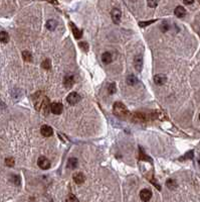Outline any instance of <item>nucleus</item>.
<instances>
[{
    "label": "nucleus",
    "mask_w": 200,
    "mask_h": 202,
    "mask_svg": "<svg viewBox=\"0 0 200 202\" xmlns=\"http://www.w3.org/2000/svg\"><path fill=\"white\" fill-rule=\"evenodd\" d=\"M113 112L116 116L120 117V118H127L130 116V111L127 109V107L122 102H116L114 104Z\"/></svg>",
    "instance_id": "1"
},
{
    "label": "nucleus",
    "mask_w": 200,
    "mask_h": 202,
    "mask_svg": "<svg viewBox=\"0 0 200 202\" xmlns=\"http://www.w3.org/2000/svg\"><path fill=\"white\" fill-rule=\"evenodd\" d=\"M156 20H148V21H141L139 22V26H141V28H145V26H150V24L154 23Z\"/></svg>",
    "instance_id": "26"
},
{
    "label": "nucleus",
    "mask_w": 200,
    "mask_h": 202,
    "mask_svg": "<svg viewBox=\"0 0 200 202\" xmlns=\"http://www.w3.org/2000/svg\"><path fill=\"white\" fill-rule=\"evenodd\" d=\"M15 164V161L13 158H6L5 159V165L7 167H13Z\"/></svg>",
    "instance_id": "25"
},
{
    "label": "nucleus",
    "mask_w": 200,
    "mask_h": 202,
    "mask_svg": "<svg viewBox=\"0 0 200 202\" xmlns=\"http://www.w3.org/2000/svg\"><path fill=\"white\" fill-rule=\"evenodd\" d=\"M108 90H109V93L110 94H114V93H116V84L115 83H111L110 85H109V88H108Z\"/></svg>",
    "instance_id": "29"
},
{
    "label": "nucleus",
    "mask_w": 200,
    "mask_h": 202,
    "mask_svg": "<svg viewBox=\"0 0 200 202\" xmlns=\"http://www.w3.org/2000/svg\"><path fill=\"white\" fill-rule=\"evenodd\" d=\"M193 151H190V152H188V153H186L185 154V156L182 157V158H180L179 160L180 161H182V160H187V159H192L193 158Z\"/></svg>",
    "instance_id": "28"
},
{
    "label": "nucleus",
    "mask_w": 200,
    "mask_h": 202,
    "mask_svg": "<svg viewBox=\"0 0 200 202\" xmlns=\"http://www.w3.org/2000/svg\"><path fill=\"white\" fill-rule=\"evenodd\" d=\"M152 197V191L150 189H143L140 192V198L143 201H148Z\"/></svg>",
    "instance_id": "9"
},
{
    "label": "nucleus",
    "mask_w": 200,
    "mask_h": 202,
    "mask_svg": "<svg viewBox=\"0 0 200 202\" xmlns=\"http://www.w3.org/2000/svg\"><path fill=\"white\" fill-rule=\"evenodd\" d=\"M12 182L15 184V185L19 186L20 184H21V180H20V177L18 176V175H14V176L12 177Z\"/></svg>",
    "instance_id": "27"
},
{
    "label": "nucleus",
    "mask_w": 200,
    "mask_h": 202,
    "mask_svg": "<svg viewBox=\"0 0 200 202\" xmlns=\"http://www.w3.org/2000/svg\"><path fill=\"white\" fill-rule=\"evenodd\" d=\"M41 66H42V68H44V69H45V70H49V69L51 68V61H49L48 59H45L44 62L41 63Z\"/></svg>",
    "instance_id": "23"
},
{
    "label": "nucleus",
    "mask_w": 200,
    "mask_h": 202,
    "mask_svg": "<svg viewBox=\"0 0 200 202\" xmlns=\"http://www.w3.org/2000/svg\"><path fill=\"white\" fill-rule=\"evenodd\" d=\"M62 109H63V106L61 103H58V102H54V103L51 104V111L53 114H60L61 112H62Z\"/></svg>",
    "instance_id": "6"
},
{
    "label": "nucleus",
    "mask_w": 200,
    "mask_h": 202,
    "mask_svg": "<svg viewBox=\"0 0 200 202\" xmlns=\"http://www.w3.org/2000/svg\"><path fill=\"white\" fill-rule=\"evenodd\" d=\"M112 55H111L109 52H106V53H104L103 55H102V61H103L104 64L108 65L110 64L111 62H112Z\"/></svg>",
    "instance_id": "16"
},
{
    "label": "nucleus",
    "mask_w": 200,
    "mask_h": 202,
    "mask_svg": "<svg viewBox=\"0 0 200 202\" xmlns=\"http://www.w3.org/2000/svg\"><path fill=\"white\" fill-rule=\"evenodd\" d=\"M160 29L163 31V33H166V31L169 29V24H168V22H165V21L163 22V23L160 26Z\"/></svg>",
    "instance_id": "31"
},
{
    "label": "nucleus",
    "mask_w": 200,
    "mask_h": 202,
    "mask_svg": "<svg viewBox=\"0 0 200 202\" xmlns=\"http://www.w3.org/2000/svg\"><path fill=\"white\" fill-rule=\"evenodd\" d=\"M166 186H167L170 190H173L177 187V183H176V181L173 180V179H168V180L166 181Z\"/></svg>",
    "instance_id": "22"
},
{
    "label": "nucleus",
    "mask_w": 200,
    "mask_h": 202,
    "mask_svg": "<svg viewBox=\"0 0 200 202\" xmlns=\"http://www.w3.org/2000/svg\"><path fill=\"white\" fill-rule=\"evenodd\" d=\"M74 84V79L72 75H67V76L65 77V79H63V85H65V88H72Z\"/></svg>",
    "instance_id": "10"
},
{
    "label": "nucleus",
    "mask_w": 200,
    "mask_h": 202,
    "mask_svg": "<svg viewBox=\"0 0 200 202\" xmlns=\"http://www.w3.org/2000/svg\"><path fill=\"white\" fill-rule=\"evenodd\" d=\"M139 160L140 161H148V162H152V159L145 154L144 150H143L142 147H139Z\"/></svg>",
    "instance_id": "17"
},
{
    "label": "nucleus",
    "mask_w": 200,
    "mask_h": 202,
    "mask_svg": "<svg viewBox=\"0 0 200 202\" xmlns=\"http://www.w3.org/2000/svg\"><path fill=\"white\" fill-rule=\"evenodd\" d=\"M81 95L78 94L76 92H72L67 95V103L70 104V105H74V104H78L79 101H81Z\"/></svg>",
    "instance_id": "3"
},
{
    "label": "nucleus",
    "mask_w": 200,
    "mask_h": 202,
    "mask_svg": "<svg viewBox=\"0 0 200 202\" xmlns=\"http://www.w3.org/2000/svg\"><path fill=\"white\" fill-rule=\"evenodd\" d=\"M199 2H200V0H199Z\"/></svg>",
    "instance_id": "37"
},
{
    "label": "nucleus",
    "mask_w": 200,
    "mask_h": 202,
    "mask_svg": "<svg viewBox=\"0 0 200 202\" xmlns=\"http://www.w3.org/2000/svg\"><path fill=\"white\" fill-rule=\"evenodd\" d=\"M40 133L41 135L45 138H49L53 135V129H52L49 125H42L40 128Z\"/></svg>",
    "instance_id": "7"
},
{
    "label": "nucleus",
    "mask_w": 200,
    "mask_h": 202,
    "mask_svg": "<svg viewBox=\"0 0 200 202\" xmlns=\"http://www.w3.org/2000/svg\"><path fill=\"white\" fill-rule=\"evenodd\" d=\"M0 42L3 44L9 42V35L6 31H0Z\"/></svg>",
    "instance_id": "20"
},
{
    "label": "nucleus",
    "mask_w": 200,
    "mask_h": 202,
    "mask_svg": "<svg viewBox=\"0 0 200 202\" xmlns=\"http://www.w3.org/2000/svg\"><path fill=\"white\" fill-rule=\"evenodd\" d=\"M174 14L176 15L177 17H184L185 16V14H186V10H185V8L182 7V6H177L176 8H175V10H174Z\"/></svg>",
    "instance_id": "14"
},
{
    "label": "nucleus",
    "mask_w": 200,
    "mask_h": 202,
    "mask_svg": "<svg viewBox=\"0 0 200 202\" xmlns=\"http://www.w3.org/2000/svg\"><path fill=\"white\" fill-rule=\"evenodd\" d=\"M132 1H136V0H132Z\"/></svg>",
    "instance_id": "36"
},
{
    "label": "nucleus",
    "mask_w": 200,
    "mask_h": 202,
    "mask_svg": "<svg viewBox=\"0 0 200 202\" xmlns=\"http://www.w3.org/2000/svg\"><path fill=\"white\" fill-rule=\"evenodd\" d=\"M79 47L81 50H83L84 52H88V44L86 42H79Z\"/></svg>",
    "instance_id": "24"
},
{
    "label": "nucleus",
    "mask_w": 200,
    "mask_h": 202,
    "mask_svg": "<svg viewBox=\"0 0 200 202\" xmlns=\"http://www.w3.org/2000/svg\"><path fill=\"white\" fill-rule=\"evenodd\" d=\"M147 3H148V6L149 7H156L157 4H158V0H147Z\"/></svg>",
    "instance_id": "30"
},
{
    "label": "nucleus",
    "mask_w": 200,
    "mask_h": 202,
    "mask_svg": "<svg viewBox=\"0 0 200 202\" xmlns=\"http://www.w3.org/2000/svg\"><path fill=\"white\" fill-rule=\"evenodd\" d=\"M78 164H79V162H78V159H76V158H69V161H67V168L69 169H76V167H78Z\"/></svg>",
    "instance_id": "15"
},
{
    "label": "nucleus",
    "mask_w": 200,
    "mask_h": 202,
    "mask_svg": "<svg viewBox=\"0 0 200 202\" xmlns=\"http://www.w3.org/2000/svg\"><path fill=\"white\" fill-rule=\"evenodd\" d=\"M149 118H150V115L148 116L144 112H135L131 116V120L133 122H135V123H143V122L148 121Z\"/></svg>",
    "instance_id": "2"
},
{
    "label": "nucleus",
    "mask_w": 200,
    "mask_h": 202,
    "mask_svg": "<svg viewBox=\"0 0 200 202\" xmlns=\"http://www.w3.org/2000/svg\"><path fill=\"white\" fill-rule=\"evenodd\" d=\"M22 58L25 62H32V55L31 53H29L28 51H23L22 52Z\"/></svg>",
    "instance_id": "21"
},
{
    "label": "nucleus",
    "mask_w": 200,
    "mask_h": 202,
    "mask_svg": "<svg viewBox=\"0 0 200 202\" xmlns=\"http://www.w3.org/2000/svg\"><path fill=\"white\" fill-rule=\"evenodd\" d=\"M46 1H48L49 3H52V4H58V2L56 1V0H46Z\"/></svg>",
    "instance_id": "34"
},
{
    "label": "nucleus",
    "mask_w": 200,
    "mask_h": 202,
    "mask_svg": "<svg viewBox=\"0 0 200 202\" xmlns=\"http://www.w3.org/2000/svg\"><path fill=\"white\" fill-rule=\"evenodd\" d=\"M37 165H38V167L42 170H47L51 168V162H49L48 159L45 158V157H40V158L38 159Z\"/></svg>",
    "instance_id": "4"
},
{
    "label": "nucleus",
    "mask_w": 200,
    "mask_h": 202,
    "mask_svg": "<svg viewBox=\"0 0 200 202\" xmlns=\"http://www.w3.org/2000/svg\"><path fill=\"white\" fill-rule=\"evenodd\" d=\"M67 202H76V201H78V198H76V197H74V194H69V196L67 198Z\"/></svg>",
    "instance_id": "32"
},
{
    "label": "nucleus",
    "mask_w": 200,
    "mask_h": 202,
    "mask_svg": "<svg viewBox=\"0 0 200 202\" xmlns=\"http://www.w3.org/2000/svg\"><path fill=\"white\" fill-rule=\"evenodd\" d=\"M72 179H74V183L79 185V184H83L84 182H85L86 177H85V175H84L83 173H79H79H76L74 175Z\"/></svg>",
    "instance_id": "12"
},
{
    "label": "nucleus",
    "mask_w": 200,
    "mask_h": 202,
    "mask_svg": "<svg viewBox=\"0 0 200 202\" xmlns=\"http://www.w3.org/2000/svg\"><path fill=\"white\" fill-rule=\"evenodd\" d=\"M69 24H70V28H72V33H74V37L76 38V40H78V38H81V37H83V31H81V29H79L74 23H72V22H70Z\"/></svg>",
    "instance_id": "13"
},
{
    "label": "nucleus",
    "mask_w": 200,
    "mask_h": 202,
    "mask_svg": "<svg viewBox=\"0 0 200 202\" xmlns=\"http://www.w3.org/2000/svg\"><path fill=\"white\" fill-rule=\"evenodd\" d=\"M56 26H58V22H56L55 20H53V19L48 20V21L46 22V24H45L46 28L48 29V30H51V31H53L54 29L56 28Z\"/></svg>",
    "instance_id": "19"
},
{
    "label": "nucleus",
    "mask_w": 200,
    "mask_h": 202,
    "mask_svg": "<svg viewBox=\"0 0 200 202\" xmlns=\"http://www.w3.org/2000/svg\"><path fill=\"white\" fill-rule=\"evenodd\" d=\"M194 2V0H184V3L185 4H192Z\"/></svg>",
    "instance_id": "33"
},
{
    "label": "nucleus",
    "mask_w": 200,
    "mask_h": 202,
    "mask_svg": "<svg viewBox=\"0 0 200 202\" xmlns=\"http://www.w3.org/2000/svg\"><path fill=\"white\" fill-rule=\"evenodd\" d=\"M111 17H112V20L114 21V23L118 24L121 21V17H122V12L120 9L118 8H114V9L111 11Z\"/></svg>",
    "instance_id": "5"
},
{
    "label": "nucleus",
    "mask_w": 200,
    "mask_h": 202,
    "mask_svg": "<svg viewBox=\"0 0 200 202\" xmlns=\"http://www.w3.org/2000/svg\"><path fill=\"white\" fill-rule=\"evenodd\" d=\"M134 68L136 69V71L141 72L143 68V59L142 56H137L134 59Z\"/></svg>",
    "instance_id": "8"
},
{
    "label": "nucleus",
    "mask_w": 200,
    "mask_h": 202,
    "mask_svg": "<svg viewBox=\"0 0 200 202\" xmlns=\"http://www.w3.org/2000/svg\"><path fill=\"white\" fill-rule=\"evenodd\" d=\"M126 81H127V84H128V85H131V86H134L138 83L137 77L134 76V75H129V76H127Z\"/></svg>",
    "instance_id": "18"
},
{
    "label": "nucleus",
    "mask_w": 200,
    "mask_h": 202,
    "mask_svg": "<svg viewBox=\"0 0 200 202\" xmlns=\"http://www.w3.org/2000/svg\"><path fill=\"white\" fill-rule=\"evenodd\" d=\"M199 120H200V114H199Z\"/></svg>",
    "instance_id": "35"
},
{
    "label": "nucleus",
    "mask_w": 200,
    "mask_h": 202,
    "mask_svg": "<svg viewBox=\"0 0 200 202\" xmlns=\"http://www.w3.org/2000/svg\"><path fill=\"white\" fill-rule=\"evenodd\" d=\"M166 81H167V77L163 74H158L154 77V82L156 85H163V84H165Z\"/></svg>",
    "instance_id": "11"
}]
</instances>
